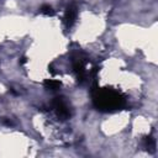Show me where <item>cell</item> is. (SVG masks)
<instances>
[{
    "label": "cell",
    "instance_id": "obj_1",
    "mask_svg": "<svg viewBox=\"0 0 158 158\" xmlns=\"http://www.w3.org/2000/svg\"><path fill=\"white\" fill-rule=\"evenodd\" d=\"M93 104L99 111L109 112L121 110L126 106V98L122 93L114 88L94 86L91 90Z\"/></svg>",
    "mask_w": 158,
    "mask_h": 158
},
{
    "label": "cell",
    "instance_id": "obj_2",
    "mask_svg": "<svg viewBox=\"0 0 158 158\" xmlns=\"http://www.w3.org/2000/svg\"><path fill=\"white\" fill-rule=\"evenodd\" d=\"M52 106H53L56 114L58 115V117L65 120L70 116L69 107H68L67 102L63 100V98H54V100L52 101Z\"/></svg>",
    "mask_w": 158,
    "mask_h": 158
},
{
    "label": "cell",
    "instance_id": "obj_3",
    "mask_svg": "<svg viewBox=\"0 0 158 158\" xmlns=\"http://www.w3.org/2000/svg\"><path fill=\"white\" fill-rule=\"evenodd\" d=\"M77 16H78V7L74 2H72L67 6L65 12H64V23H65L67 28H70L75 23Z\"/></svg>",
    "mask_w": 158,
    "mask_h": 158
},
{
    "label": "cell",
    "instance_id": "obj_4",
    "mask_svg": "<svg viewBox=\"0 0 158 158\" xmlns=\"http://www.w3.org/2000/svg\"><path fill=\"white\" fill-rule=\"evenodd\" d=\"M73 69L77 74V78L79 81H83L86 77V72H85V62L81 59H75L73 63Z\"/></svg>",
    "mask_w": 158,
    "mask_h": 158
},
{
    "label": "cell",
    "instance_id": "obj_5",
    "mask_svg": "<svg viewBox=\"0 0 158 158\" xmlns=\"http://www.w3.org/2000/svg\"><path fill=\"white\" fill-rule=\"evenodd\" d=\"M43 85H44V88L48 89V90H57V89H59V86H60V81L54 80V79H46L44 83H43Z\"/></svg>",
    "mask_w": 158,
    "mask_h": 158
},
{
    "label": "cell",
    "instance_id": "obj_6",
    "mask_svg": "<svg viewBox=\"0 0 158 158\" xmlns=\"http://www.w3.org/2000/svg\"><path fill=\"white\" fill-rule=\"evenodd\" d=\"M40 14L44 15V16H53L54 15V10L52 6L49 5H43L41 9H40Z\"/></svg>",
    "mask_w": 158,
    "mask_h": 158
},
{
    "label": "cell",
    "instance_id": "obj_7",
    "mask_svg": "<svg viewBox=\"0 0 158 158\" xmlns=\"http://www.w3.org/2000/svg\"><path fill=\"white\" fill-rule=\"evenodd\" d=\"M143 143H144V147H146V149H148V148H153V147H154V139H153L151 136H148V137H144V139H143Z\"/></svg>",
    "mask_w": 158,
    "mask_h": 158
},
{
    "label": "cell",
    "instance_id": "obj_8",
    "mask_svg": "<svg viewBox=\"0 0 158 158\" xmlns=\"http://www.w3.org/2000/svg\"><path fill=\"white\" fill-rule=\"evenodd\" d=\"M26 62H27V59H26L25 57H22V58H21V60H19V63H20V64H25Z\"/></svg>",
    "mask_w": 158,
    "mask_h": 158
}]
</instances>
